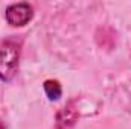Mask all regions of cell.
Instances as JSON below:
<instances>
[{
  "label": "cell",
  "instance_id": "obj_1",
  "mask_svg": "<svg viewBox=\"0 0 131 129\" xmlns=\"http://www.w3.org/2000/svg\"><path fill=\"white\" fill-rule=\"evenodd\" d=\"M20 49L14 41H6L0 46V79L11 81L18 68Z\"/></svg>",
  "mask_w": 131,
  "mask_h": 129
},
{
  "label": "cell",
  "instance_id": "obj_2",
  "mask_svg": "<svg viewBox=\"0 0 131 129\" xmlns=\"http://www.w3.org/2000/svg\"><path fill=\"white\" fill-rule=\"evenodd\" d=\"M6 21L11 26H25L28 24L34 17V9L32 6L26 2H20V3H12L6 8L5 12Z\"/></svg>",
  "mask_w": 131,
  "mask_h": 129
},
{
  "label": "cell",
  "instance_id": "obj_3",
  "mask_svg": "<svg viewBox=\"0 0 131 129\" xmlns=\"http://www.w3.org/2000/svg\"><path fill=\"white\" fill-rule=\"evenodd\" d=\"M76 117H78V112L76 109H73L72 103L64 106L57 115V129H70L75 125Z\"/></svg>",
  "mask_w": 131,
  "mask_h": 129
},
{
  "label": "cell",
  "instance_id": "obj_4",
  "mask_svg": "<svg viewBox=\"0 0 131 129\" xmlns=\"http://www.w3.org/2000/svg\"><path fill=\"white\" fill-rule=\"evenodd\" d=\"M44 91H46V94L50 100H58L61 97V93H63L60 82L53 81V79H47L44 82Z\"/></svg>",
  "mask_w": 131,
  "mask_h": 129
},
{
  "label": "cell",
  "instance_id": "obj_5",
  "mask_svg": "<svg viewBox=\"0 0 131 129\" xmlns=\"http://www.w3.org/2000/svg\"><path fill=\"white\" fill-rule=\"evenodd\" d=\"M0 129H5V125L2 123V120H0Z\"/></svg>",
  "mask_w": 131,
  "mask_h": 129
}]
</instances>
